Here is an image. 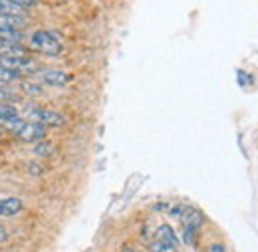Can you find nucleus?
Wrapping results in <instances>:
<instances>
[{"mask_svg":"<svg viewBox=\"0 0 258 252\" xmlns=\"http://www.w3.org/2000/svg\"><path fill=\"white\" fill-rule=\"evenodd\" d=\"M179 221L183 224V240H185V244L195 246L197 240H199V232H201V228L205 224L203 213L199 209H195V207H185Z\"/></svg>","mask_w":258,"mask_h":252,"instance_id":"obj_1","label":"nucleus"},{"mask_svg":"<svg viewBox=\"0 0 258 252\" xmlns=\"http://www.w3.org/2000/svg\"><path fill=\"white\" fill-rule=\"evenodd\" d=\"M30 48L40 52V54H46V56H58L64 46H62V40L56 32L52 30H36L30 36Z\"/></svg>","mask_w":258,"mask_h":252,"instance_id":"obj_2","label":"nucleus"},{"mask_svg":"<svg viewBox=\"0 0 258 252\" xmlns=\"http://www.w3.org/2000/svg\"><path fill=\"white\" fill-rule=\"evenodd\" d=\"M24 119L40 123L44 127H62L66 123V117L62 113H58L54 109H46V107H26Z\"/></svg>","mask_w":258,"mask_h":252,"instance_id":"obj_3","label":"nucleus"},{"mask_svg":"<svg viewBox=\"0 0 258 252\" xmlns=\"http://www.w3.org/2000/svg\"><path fill=\"white\" fill-rule=\"evenodd\" d=\"M0 66L18 74V76H24V74H34L38 72V64L34 62L30 56H18V58H0Z\"/></svg>","mask_w":258,"mask_h":252,"instance_id":"obj_4","label":"nucleus"},{"mask_svg":"<svg viewBox=\"0 0 258 252\" xmlns=\"http://www.w3.org/2000/svg\"><path fill=\"white\" fill-rule=\"evenodd\" d=\"M48 133V127L40 125V123H34V121H26L24 127L16 133V137L20 141H26V143H36L40 139H44Z\"/></svg>","mask_w":258,"mask_h":252,"instance_id":"obj_5","label":"nucleus"},{"mask_svg":"<svg viewBox=\"0 0 258 252\" xmlns=\"http://www.w3.org/2000/svg\"><path fill=\"white\" fill-rule=\"evenodd\" d=\"M40 82L46 84V86H56V88H62L66 84L72 82V76L66 74L62 70H44L40 74Z\"/></svg>","mask_w":258,"mask_h":252,"instance_id":"obj_6","label":"nucleus"},{"mask_svg":"<svg viewBox=\"0 0 258 252\" xmlns=\"http://www.w3.org/2000/svg\"><path fill=\"white\" fill-rule=\"evenodd\" d=\"M24 209V203L18 197H4L0 199V217H14Z\"/></svg>","mask_w":258,"mask_h":252,"instance_id":"obj_7","label":"nucleus"},{"mask_svg":"<svg viewBox=\"0 0 258 252\" xmlns=\"http://www.w3.org/2000/svg\"><path fill=\"white\" fill-rule=\"evenodd\" d=\"M28 24L26 16L22 14H6V12H0V28H8V30H20Z\"/></svg>","mask_w":258,"mask_h":252,"instance_id":"obj_8","label":"nucleus"},{"mask_svg":"<svg viewBox=\"0 0 258 252\" xmlns=\"http://www.w3.org/2000/svg\"><path fill=\"white\" fill-rule=\"evenodd\" d=\"M155 240L165 242V244H173V246L179 244V238H177L173 226H169V224H161V226L155 230Z\"/></svg>","mask_w":258,"mask_h":252,"instance_id":"obj_9","label":"nucleus"},{"mask_svg":"<svg viewBox=\"0 0 258 252\" xmlns=\"http://www.w3.org/2000/svg\"><path fill=\"white\" fill-rule=\"evenodd\" d=\"M16 117H20L18 115V109L12 103H8V101H0V123L6 125L8 121H12Z\"/></svg>","mask_w":258,"mask_h":252,"instance_id":"obj_10","label":"nucleus"},{"mask_svg":"<svg viewBox=\"0 0 258 252\" xmlns=\"http://www.w3.org/2000/svg\"><path fill=\"white\" fill-rule=\"evenodd\" d=\"M6 44H22V32L0 28V46H6Z\"/></svg>","mask_w":258,"mask_h":252,"instance_id":"obj_11","label":"nucleus"},{"mask_svg":"<svg viewBox=\"0 0 258 252\" xmlns=\"http://www.w3.org/2000/svg\"><path fill=\"white\" fill-rule=\"evenodd\" d=\"M0 12H6V14H22L24 16V8H20L18 4H12V2H0Z\"/></svg>","mask_w":258,"mask_h":252,"instance_id":"obj_12","label":"nucleus"},{"mask_svg":"<svg viewBox=\"0 0 258 252\" xmlns=\"http://www.w3.org/2000/svg\"><path fill=\"white\" fill-rule=\"evenodd\" d=\"M18 78H20L18 74H14V72H10V70L0 66V84H10V82H16Z\"/></svg>","mask_w":258,"mask_h":252,"instance_id":"obj_13","label":"nucleus"},{"mask_svg":"<svg viewBox=\"0 0 258 252\" xmlns=\"http://www.w3.org/2000/svg\"><path fill=\"white\" fill-rule=\"evenodd\" d=\"M149 252H177V246H173V244H165V242L155 240V242L149 246Z\"/></svg>","mask_w":258,"mask_h":252,"instance_id":"obj_14","label":"nucleus"},{"mask_svg":"<svg viewBox=\"0 0 258 252\" xmlns=\"http://www.w3.org/2000/svg\"><path fill=\"white\" fill-rule=\"evenodd\" d=\"M36 155H40V157H46V155H50L52 153V145H48L46 141H40V145H36Z\"/></svg>","mask_w":258,"mask_h":252,"instance_id":"obj_15","label":"nucleus"},{"mask_svg":"<svg viewBox=\"0 0 258 252\" xmlns=\"http://www.w3.org/2000/svg\"><path fill=\"white\" fill-rule=\"evenodd\" d=\"M0 2H12V4H18L20 8H28V6H34L38 0H0Z\"/></svg>","mask_w":258,"mask_h":252,"instance_id":"obj_16","label":"nucleus"},{"mask_svg":"<svg viewBox=\"0 0 258 252\" xmlns=\"http://www.w3.org/2000/svg\"><path fill=\"white\" fill-rule=\"evenodd\" d=\"M207 252H226V250H225V246H223L221 242H213V244L207 248Z\"/></svg>","mask_w":258,"mask_h":252,"instance_id":"obj_17","label":"nucleus"},{"mask_svg":"<svg viewBox=\"0 0 258 252\" xmlns=\"http://www.w3.org/2000/svg\"><path fill=\"white\" fill-rule=\"evenodd\" d=\"M8 236H10V234H8V230L0 224V244H2V242H6V240H8Z\"/></svg>","mask_w":258,"mask_h":252,"instance_id":"obj_18","label":"nucleus"},{"mask_svg":"<svg viewBox=\"0 0 258 252\" xmlns=\"http://www.w3.org/2000/svg\"><path fill=\"white\" fill-rule=\"evenodd\" d=\"M8 97H10V92H6V90L0 88V101H8Z\"/></svg>","mask_w":258,"mask_h":252,"instance_id":"obj_19","label":"nucleus"},{"mask_svg":"<svg viewBox=\"0 0 258 252\" xmlns=\"http://www.w3.org/2000/svg\"><path fill=\"white\" fill-rule=\"evenodd\" d=\"M121 252H139V250H137V248H133V246H123Z\"/></svg>","mask_w":258,"mask_h":252,"instance_id":"obj_20","label":"nucleus"},{"mask_svg":"<svg viewBox=\"0 0 258 252\" xmlns=\"http://www.w3.org/2000/svg\"><path fill=\"white\" fill-rule=\"evenodd\" d=\"M4 131H6V129H4V125H2V123H0V135H2V133H4Z\"/></svg>","mask_w":258,"mask_h":252,"instance_id":"obj_21","label":"nucleus"}]
</instances>
